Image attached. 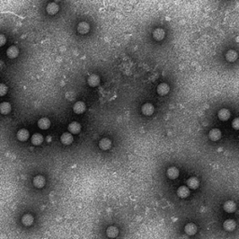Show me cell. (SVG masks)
<instances>
[{"label": "cell", "mask_w": 239, "mask_h": 239, "mask_svg": "<svg viewBox=\"0 0 239 239\" xmlns=\"http://www.w3.org/2000/svg\"><path fill=\"white\" fill-rule=\"evenodd\" d=\"M187 186L190 189H197L199 187V180L196 178H190L187 180Z\"/></svg>", "instance_id": "7402d4cb"}, {"label": "cell", "mask_w": 239, "mask_h": 239, "mask_svg": "<svg viewBox=\"0 0 239 239\" xmlns=\"http://www.w3.org/2000/svg\"><path fill=\"white\" fill-rule=\"evenodd\" d=\"M18 54H19V50L15 46H11L7 50V55L8 58H11V59L16 58L18 56Z\"/></svg>", "instance_id": "8fae6325"}, {"label": "cell", "mask_w": 239, "mask_h": 239, "mask_svg": "<svg viewBox=\"0 0 239 239\" xmlns=\"http://www.w3.org/2000/svg\"><path fill=\"white\" fill-rule=\"evenodd\" d=\"M66 99H67V100L73 101V100H75V98H76V93H75L74 92H67V93H66Z\"/></svg>", "instance_id": "83f0119b"}, {"label": "cell", "mask_w": 239, "mask_h": 239, "mask_svg": "<svg viewBox=\"0 0 239 239\" xmlns=\"http://www.w3.org/2000/svg\"><path fill=\"white\" fill-rule=\"evenodd\" d=\"M208 136H209V138H210L212 141H217V140H219V139L221 137V132H220V129L214 128V129H212V130L209 131Z\"/></svg>", "instance_id": "3957f363"}, {"label": "cell", "mask_w": 239, "mask_h": 239, "mask_svg": "<svg viewBox=\"0 0 239 239\" xmlns=\"http://www.w3.org/2000/svg\"><path fill=\"white\" fill-rule=\"evenodd\" d=\"M46 10H47V12H48L49 14L53 15V14H55V13L58 12V10H59V6H58L56 3H54V2L49 3V4L47 5Z\"/></svg>", "instance_id": "ba28073f"}, {"label": "cell", "mask_w": 239, "mask_h": 239, "mask_svg": "<svg viewBox=\"0 0 239 239\" xmlns=\"http://www.w3.org/2000/svg\"><path fill=\"white\" fill-rule=\"evenodd\" d=\"M99 83H100V78L95 74H93L88 78V84L91 87H96L99 85Z\"/></svg>", "instance_id": "30bf717a"}, {"label": "cell", "mask_w": 239, "mask_h": 239, "mask_svg": "<svg viewBox=\"0 0 239 239\" xmlns=\"http://www.w3.org/2000/svg\"><path fill=\"white\" fill-rule=\"evenodd\" d=\"M33 183L37 188H42L45 185V178L43 176H37L34 178Z\"/></svg>", "instance_id": "d6986e66"}, {"label": "cell", "mask_w": 239, "mask_h": 239, "mask_svg": "<svg viewBox=\"0 0 239 239\" xmlns=\"http://www.w3.org/2000/svg\"><path fill=\"white\" fill-rule=\"evenodd\" d=\"M31 141H32V143H33L34 145L40 146V145L42 144V142H43V136H42L40 134H35V135H32Z\"/></svg>", "instance_id": "cb8c5ba5"}, {"label": "cell", "mask_w": 239, "mask_h": 239, "mask_svg": "<svg viewBox=\"0 0 239 239\" xmlns=\"http://www.w3.org/2000/svg\"><path fill=\"white\" fill-rule=\"evenodd\" d=\"M230 116H231V113H230V111L227 109H222L218 113L219 119L221 120H229Z\"/></svg>", "instance_id": "ac0fdd59"}, {"label": "cell", "mask_w": 239, "mask_h": 239, "mask_svg": "<svg viewBox=\"0 0 239 239\" xmlns=\"http://www.w3.org/2000/svg\"><path fill=\"white\" fill-rule=\"evenodd\" d=\"M223 209L228 212V213H232V212H235L236 209V204L235 202L233 201H227L225 202V204H223Z\"/></svg>", "instance_id": "9c48e42d"}, {"label": "cell", "mask_w": 239, "mask_h": 239, "mask_svg": "<svg viewBox=\"0 0 239 239\" xmlns=\"http://www.w3.org/2000/svg\"><path fill=\"white\" fill-rule=\"evenodd\" d=\"M78 32L80 34H87L90 30V25L88 23H85V22H81L78 24Z\"/></svg>", "instance_id": "4fadbf2b"}, {"label": "cell", "mask_w": 239, "mask_h": 239, "mask_svg": "<svg viewBox=\"0 0 239 239\" xmlns=\"http://www.w3.org/2000/svg\"><path fill=\"white\" fill-rule=\"evenodd\" d=\"M38 125H39V127H40V129L47 130V129H49V127L50 125V120L48 119V118H41L38 121Z\"/></svg>", "instance_id": "e0dca14e"}, {"label": "cell", "mask_w": 239, "mask_h": 239, "mask_svg": "<svg viewBox=\"0 0 239 239\" xmlns=\"http://www.w3.org/2000/svg\"><path fill=\"white\" fill-rule=\"evenodd\" d=\"M153 38L155 39L156 40H158V41H161V40H162L164 39V37H165V32H164V30L163 29H162V28H157V29H155L154 31H153Z\"/></svg>", "instance_id": "2e32d148"}, {"label": "cell", "mask_w": 239, "mask_h": 239, "mask_svg": "<svg viewBox=\"0 0 239 239\" xmlns=\"http://www.w3.org/2000/svg\"><path fill=\"white\" fill-rule=\"evenodd\" d=\"M178 175H179V171H178V169L177 167L172 166V167L168 168V170H167V176H168L169 178L175 179V178H177L178 177Z\"/></svg>", "instance_id": "5bb4252c"}, {"label": "cell", "mask_w": 239, "mask_h": 239, "mask_svg": "<svg viewBox=\"0 0 239 239\" xmlns=\"http://www.w3.org/2000/svg\"><path fill=\"white\" fill-rule=\"evenodd\" d=\"M118 234H119V230L116 227H114V226H110L107 230V235H108L109 237L114 238V237H116L118 236Z\"/></svg>", "instance_id": "d4e9b609"}, {"label": "cell", "mask_w": 239, "mask_h": 239, "mask_svg": "<svg viewBox=\"0 0 239 239\" xmlns=\"http://www.w3.org/2000/svg\"><path fill=\"white\" fill-rule=\"evenodd\" d=\"M225 57L228 62H235L237 59V52L234 50H230L227 51Z\"/></svg>", "instance_id": "603a6c76"}, {"label": "cell", "mask_w": 239, "mask_h": 239, "mask_svg": "<svg viewBox=\"0 0 239 239\" xmlns=\"http://www.w3.org/2000/svg\"><path fill=\"white\" fill-rule=\"evenodd\" d=\"M8 93V87L5 84L0 83V96L5 95Z\"/></svg>", "instance_id": "f1b7e54d"}, {"label": "cell", "mask_w": 239, "mask_h": 239, "mask_svg": "<svg viewBox=\"0 0 239 239\" xmlns=\"http://www.w3.org/2000/svg\"><path fill=\"white\" fill-rule=\"evenodd\" d=\"M6 43V38L4 35H0V47L3 46Z\"/></svg>", "instance_id": "4dcf8cb0"}, {"label": "cell", "mask_w": 239, "mask_h": 239, "mask_svg": "<svg viewBox=\"0 0 239 239\" xmlns=\"http://www.w3.org/2000/svg\"><path fill=\"white\" fill-rule=\"evenodd\" d=\"M29 137V132L26 129H21L17 133V138L20 141H25Z\"/></svg>", "instance_id": "7c38bea8"}, {"label": "cell", "mask_w": 239, "mask_h": 239, "mask_svg": "<svg viewBox=\"0 0 239 239\" xmlns=\"http://www.w3.org/2000/svg\"><path fill=\"white\" fill-rule=\"evenodd\" d=\"M111 146H112L111 140H110L109 138H107V137L102 138V139L100 140V142H99V148H100L101 150H103V151H108V150H109V149L111 148Z\"/></svg>", "instance_id": "277c9868"}, {"label": "cell", "mask_w": 239, "mask_h": 239, "mask_svg": "<svg viewBox=\"0 0 239 239\" xmlns=\"http://www.w3.org/2000/svg\"><path fill=\"white\" fill-rule=\"evenodd\" d=\"M190 194L189 188L186 186H181L178 189V195L181 198H186Z\"/></svg>", "instance_id": "44dd1931"}, {"label": "cell", "mask_w": 239, "mask_h": 239, "mask_svg": "<svg viewBox=\"0 0 239 239\" xmlns=\"http://www.w3.org/2000/svg\"><path fill=\"white\" fill-rule=\"evenodd\" d=\"M22 221H23V223H24L25 226H30V225L33 223V221H34V218H33L32 215H30V214H25V215L23 217Z\"/></svg>", "instance_id": "484cf974"}, {"label": "cell", "mask_w": 239, "mask_h": 239, "mask_svg": "<svg viewBox=\"0 0 239 239\" xmlns=\"http://www.w3.org/2000/svg\"><path fill=\"white\" fill-rule=\"evenodd\" d=\"M11 110V107H10V104L8 103V102H2L0 104V113L1 114H4V115H7L10 112Z\"/></svg>", "instance_id": "9a60e30c"}, {"label": "cell", "mask_w": 239, "mask_h": 239, "mask_svg": "<svg viewBox=\"0 0 239 239\" xmlns=\"http://www.w3.org/2000/svg\"><path fill=\"white\" fill-rule=\"evenodd\" d=\"M86 109V106L82 101H78L75 103L74 107H73V110L76 114H82Z\"/></svg>", "instance_id": "5b68a950"}, {"label": "cell", "mask_w": 239, "mask_h": 239, "mask_svg": "<svg viewBox=\"0 0 239 239\" xmlns=\"http://www.w3.org/2000/svg\"><path fill=\"white\" fill-rule=\"evenodd\" d=\"M68 130H69L70 134H75V135L79 134L81 130V125L77 121H72L68 125Z\"/></svg>", "instance_id": "8992f818"}, {"label": "cell", "mask_w": 239, "mask_h": 239, "mask_svg": "<svg viewBox=\"0 0 239 239\" xmlns=\"http://www.w3.org/2000/svg\"><path fill=\"white\" fill-rule=\"evenodd\" d=\"M141 111L144 115L146 116H151L153 114L154 112V107L152 104H150V103H147L145 105L142 106V109H141Z\"/></svg>", "instance_id": "6da1fadb"}, {"label": "cell", "mask_w": 239, "mask_h": 239, "mask_svg": "<svg viewBox=\"0 0 239 239\" xmlns=\"http://www.w3.org/2000/svg\"><path fill=\"white\" fill-rule=\"evenodd\" d=\"M185 232L187 235L189 236H194L196 232H197V227L195 224L194 223H188L186 226H185Z\"/></svg>", "instance_id": "ffe728a7"}, {"label": "cell", "mask_w": 239, "mask_h": 239, "mask_svg": "<svg viewBox=\"0 0 239 239\" xmlns=\"http://www.w3.org/2000/svg\"><path fill=\"white\" fill-rule=\"evenodd\" d=\"M233 127L236 129V130H238L239 129V119H235V120L233 121Z\"/></svg>", "instance_id": "f546056e"}, {"label": "cell", "mask_w": 239, "mask_h": 239, "mask_svg": "<svg viewBox=\"0 0 239 239\" xmlns=\"http://www.w3.org/2000/svg\"><path fill=\"white\" fill-rule=\"evenodd\" d=\"M223 227L227 231H232L236 228V222L233 220H227L223 223Z\"/></svg>", "instance_id": "4316f807"}, {"label": "cell", "mask_w": 239, "mask_h": 239, "mask_svg": "<svg viewBox=\"0 0 239 239\" xmlns=\"http://www.w3.org/2000/svg\"><path fill=\"white\" fill-rule=\"evenodd\" d=\"M60 140H61V142H62L64 145H70V144H72L74 138H73V135H72L70 133H67V132H66V133H64V134L61 135Z\"/></svg>", "instance_id": "7a4b0ae2"}, {"label": "cell", "mask_w": 239, "mask_h": 239, "mask_svg": "<svg viewBox=\"0 0 239 239\" xmlns=\"http://www.w3.org/2000/svg\"><path fill=\"white\" fill-rule=\"evenodd\" d=\"M170 91V87L168 86V84L166 83H161L157 86V93H159L160 95H165L169 93Z\"/></svg>", "instance_id": "52a82bcc"}]
</instances>
